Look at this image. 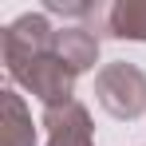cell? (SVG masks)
Returning <instances> with one entry per match:
<instances>
[{"label": "cell", "instance_id": "obj_1", "mask_svg": "<svg viewBox=\"0 0 146 146\" xmlns=\"http://www.w3.org/2000/svg\"><path fill=\"white\" fill-rule=\"evenodd\" d=\"M95 99L99 107L115 119H138L146 115V71L126 63V59H115L107 67H99L95 75Z\"/></svg>", "mask_w": 146, "mask_h": 146}, {"label": "cell", "instance_id": "obj_2", "mask_svg": "<svg viewBox=\"0 0 146 146\" xmlns=\"http://www.w3.org/2000/svg\"><path fill=\"white\" fill-rule=\"evenodd\" d=\"M8 75L24 87L28 95H36L44 107L71 103V99H75V79H79L55 51L32 55V59H20V63H8Z\"/></svg>", "mask_w": 146, "mask_h": 146}, {"label": "cell", "instance_id": "obj_3", "mask_svg": "<svg viewBox=\"0 0 146 146\" xmlns=\"http://www.w3.org/2000/svg\"><path fill=\"white\" fill-rule=\"evenodd\" d=\"M55 32L59 28H51L44 12L16 16L12 24L0 32V59H4V67L8 63H20V59H32V55L55 51Z\"/></svg>", "mask_w": 146, "mask_h": 146}, {"label": "cell", "instance_id": "obj_4", "mask_svg": "<svg viewBox=\"0 0 146 146\" xmlns=\"http://www.w3.org/2000/svg\"><path fill=\"white\" fill-rule=\"evenodd\" d=\"M48 130V146H95V126H91V111L71 99L59 107H44V122Z\"/></svg>", "mask_w": 146, "mask_h": 146}, {"label": "cell", "instance_id": "obj_5", "mask_svg": "<svg viewBox=\"0 0 146 146\" xmlns=\"http://www.w3.org/2000/svg\"><path fill=\"white\" fill-rule=\"evenodd\" d=\"M55 55L71 67L75 75L91 71L99 63V32H91V28H59L55 32Z\"/></svg>", "mask_w": 146, "mask_h": 146}, {"label": "cell", "instance_id": "obj_6", "mask_svg": "<svg viewBox=\"0 0 146 146\" xmlns=\"http://www.w3.org/2000/svg\"><path fill=\"white\" fill-rule=\"evenodd\" d=\"M4 107V119H0V146H36V122L32 111L24 107V99L16 91H4L0 95Z\"/></svg>", "mask_w": 146, "mask_h": 146}, {"label": "cell", "instance_id": "obj_7", "mask_svg": "<svg viewBox=\"0 0 146 146\" xmlns=\"http://www.w3.org/2000/svg\"><path fill=\"white\" fill-rule=\"evenodd\" d=\"M107 36L146 44V0H115L107 12Z\"/></svg>", "mask_w": 146, "mask_h": 146}]
</instances>
